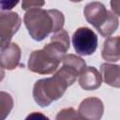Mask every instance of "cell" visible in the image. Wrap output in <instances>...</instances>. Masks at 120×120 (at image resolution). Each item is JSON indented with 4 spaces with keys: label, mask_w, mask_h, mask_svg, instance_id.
Returning a JSON list of instances; mask_svg holds the SVG:
<instances>
[{
    "label": "cell",
    "mask_w": 120,
    "mask_h": 120,
    "mask_svg": "<svg viewBox=\"0 0 120 120\" xmlns=\"http://www.w3.org/2000/svg\"><path fill=\"white\" fill-rule=\"evenodd\" d=\"M84 17L102 37H110L118 27L117 16L111 10H107L100 2H91L84 8Z\"/></svg>",
    "instance_id": "obj_4"
},
{
    "label": "cell",
    "mask_w": 120,
    "mask_h": 120,
    "mask_svg": "<svg viewBox=\"0 0 120 120\" xmlns=\"http://www.w3.org/2000/svg\"><path fill=\"white\" fill-rule=\"evenodd\" d=\"M23 22L31 38L41 41L52 32L56 33L62 30L65 18L63 13L57 9L45 10L37 8L26 11Z\"/></svg>",
    "instance_id": "obj_3"
},
{
    "label": "cell",
    "mask_w": 120,
    "mask_h": 120,
    "mask_svg": "<svg viewBox=\"0 0 120 120\" xmlns=\"http://www.w3.org/2000/svg\"><path fill=\"white\" fill-rule=\"evenodd\" d=\"M119 42H120V37H119Z\"/></svg>",
    "instance_id": "obj_19"
},
{
    "label": "cell",
    "mask_w": 120,
    "mask_h": 120,
    "mask_svg": "<svg viewBox=\"0 0 120 120\" xmlns=\"http://www.w3.org/2000/svg\"><path fill=\"white\" fill-rule=\"evenodd\" d=\"M55 120H85L82 118L78 112H76L73 108H65L61 110L56 117Z\"/></svg>",
    "instance_id": "obj_14"
},
{
    "label": "cell",
    "mask_w": 120,
    "mask_h": 120,
    "mask_svg": "<svg viewBox=\"0 0 120 120\" xmlns=\"http://www.w3.org/2000/svg\"><path fill=\"white\" fill-rule=\"evenodd\" d=\"M102 58L109 62H116L120 59V42L119 37L108 38L102 48Z\"/></svg>",
    "instance_id": "obj_11"
},
{
    "label": "cell",
    "mask_w": 120,
    "mask_h": 120,
    "mask_svg": "<svg viewBox=\"0 0 120 120\" xmlns=\"http://www.w3.org/2000/svg\"><path fill=\"white\" fill-rule=\"evenodd\" d=\"M104 112L102 101L95 97L83 99L79 105L78 112L85 120H100Z\"/></svg>",
    "instance_id": "obj_7"
},
{
    "label": "cell",
    "mask_w": 120,
    "mask_h": 120,
    "mask_svg": "<svg viewBox=\"0 0 120 120\" xmlns=\"http://www.w3.org/2000/svg\"><path fill=\"white\" fill-rule=\"evenodd\" d=\"M1 120H5L6 116L8 115L12 107H13V99L11 96L8 93L1 92Z\"/></svg>",
    "instance_id": "obj_13"
},
{
    "label": "cell",
    "mask_w": 120,
    "mask_h": 120,
    "mask_svg": "<svg viewBox=\"0 0 120 120\" xmlns=\"http://www.w3.org/2000/svg\"><path fill=\"white\" fill-rule=\"evenodd\" d=\"M110 5L112 7V9L114 14L120 16V0H113L110 2Z\"/></svg>",
    "instance_id": "obj_17"
},
{
    "label": "cell",
    "mask_w": 120,
    "mask_h": 120,
    "mask_svg": "<svg viewBox=\"0 0 120 120\" xmlns=\"http://www.w3.org/2000/svg\"><path fill=\"white\" fill-rule=\"evenodd\" d=\"M45 4L44 1H22V8L24 10H30L32 8H41Z\"/></svg>",
    "instance_id": "obj_15"
},
{
    "label": "cell",
    "mask_w": 120,
    "mask_h": 120,
    "mask_svg": "<svg viewBox=\"0 0 120 120\" xmlns=\"http://www.w3.org/2000/svg\"><path fill=\"white\" fill-rule=\"evenodd\" d=\"M18 4V2L17 1H15V2H11V3H9V2H1V6H2V9L4 10V9H11L14 6H16Z\"/></svg>",
    "instance_id": "obj_18"
},
{
    "label": "cell",
    "mask_w": 120,
    "mask_h": 120,
    "mask_svg": "<svg viewBox=\"0 0 120 120\" xmlns=\"http://www.w3.org/2000/svg\"><path fill=\"white\" fill-rule=\"evenodd\" d=\"M69 49V38L66 30L56 32L50 43L41 50L32 52L28 60V69L38 74H50L56 70Z\"/></svg>",
    "instance_id": "obj_1"
},
{
    "label": "cell",
    "mask_w": 120,
    "mask_h": 120,
    "mask_svg": "<svg viewBox=\"0 0 120 120\" xmlns=\"http://www.w3.org/2000/svg\"><path fill=\"white\" fill-rule=\"evenodd\" d=\"M72 44L77 53L81 55H90L94 53L98 48V37L90 28L80 27L72 36Z\"/></svg>",
    "instance_id": "obj_5"
},
{
    "label": "cell",
    "mask_w": 120,
    "mask_h": 120,
    "mask_svg": "<svg viewBox=\"0 0 120 120\" xmlns=\"http://www.w3.org/2000/svg\"><path fill=\"white\" fill-rule=\"evenodd\" d=\"M78 75L71 69L62 66L52 77L37 81L33 88V98L40 107H47L60 98L67 88L73 84Z\"/></svg>",
    "instance_id": "obj_2"
},
{
    "label": "cell",
    "mask_w": 120,
    "mask_h": 120,
    "mask_svg": "<svg viewBox=\"0 0 120 120\" xmlns=\"http://www.w3.org/2000/svg\"><path fill=\"white\" fill-rule=\"evenodd\" d=\"M100 73L103 76V81L110 86L120 87V65L109 63L101 64Z\"/></svg>",
    "instance_id": "obj_10"
},
{
    "label": "cell",
    "mask_w": 120,
    "mask_h": 120,
    "mask_svg": "<svg viewBox=\"0 0 120 120\" xmlns=\"http://www.w3.org/2000/svg\"><path fill=\"white\" fill-rule=\"evenodd\" d=\"M101 82V75L94 67H86L79 76V84L83 90L98 89L100 86Z\"/></svg>",
    "instance_id": "obj_9"
},
{
    "label": "cell",
    "mask_w": 120,
    "mask_h": 120,
    "mask_svg": "<svg viewBox=\"0 0 120 120\" xmlns=\"http://www.w3.org/2000/svg\"><path fill=\"white\" fill-rule=\"evenodd\" d=\"M24 120H50V118L41 112H34L28 114Z\"/></svg>",
    "instance_id": "obj_16"
},
{
    "label": "cell",
    "mask_w": 120,
    "mask_h": 120,
    "mask_svg": "<svg viewBox=\"0 0 120 120\" xmlns=\"http://www.w3.org/2000/svg\"><path fill=\"white\" fill-rule=\"evenodd\" d=\"M62 62L64 67L71 69L78 76H80V74L86 68L85 61L80 56H77L75 54H67Z\"/></svg>",
    "instance_id": "obj_12"
},
{
    "label": "cell",
    "mask_w": 120,
    "mask_h": 120,
    "mask_svg": "<svg viewBox=\"0 0 120 120\" xmlns=\"http://www.w3.org/2000/svg\"><path fill=\"white\" fill-rule=\"evenodd\" d=\"M21 49L16 43H9L1 49V68L8 70L14 69L20 63Z\"/></svg>",
    "instance_id": "obj_8"
},
{
    "label": "cell",
    "mask_w": 120,
    "mask_h": 120,
    "mask_svg": "<svg viewBox=\"0 0 120 120\" xmlns=\"http://www.w3.org/2000/svg\"><path fill=\"white\" fill-rule=\"evenodd\" d=\"M21 26V18L16 12H4L0 14L1 49L10 43L13 35Z\"/></svg>",
    "instance_id": "obj_6"
}]
</instances>
